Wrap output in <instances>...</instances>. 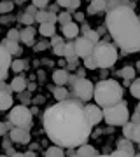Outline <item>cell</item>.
<instances>
[{
	"mask_svg": "<svg viewBox=\"0 0 140 157\" xmlns=\"http://www.w3.org/2000/svg\"><path fill=\"white\" fill-rule=\"evenodd\" d=\"M44 131L54 145L74 148L88 143L91 136V126L84 112L82 101L75 98L58 101L49 107L42 117Z\"/></svg>",
	"mask_w": 140,
	"mask_h": 157,
	"instance_id": "1",
	"label": "cell"
},
{
	"mask_svg": "<svg viewBox=\"0 0 140 157\" xmlns=\"http://www.w3.org/2000/svg\"><path fill=\"white\" fill-rule=\"evenodd\" d=\"M105 26L119 49L124 52H140V17L133 7L118 6L109 9L105 16Z\"/></svg>",
	"mask_w": 140,
	"mask_h": 157,
	"instance_id": "2",
	"label": "cell"
},
{
	"mask_svg": "<svg viewBox=\"0 0 140 157\" xmlns=\"http://www.w3.org/2000/svg\"><path fill=\"white\" fill-rule=\"evenodd\" d=\"M93 100L96 101L98 107H112L123 100V86L114 78H105L100 80L95 86L93 91Z\"/></svg>",
	"mask_w": 140,
	"mask_h": 157,
	"instance_id": "3",
	"label": "cell"
},
{
	"mask_svg": "<svg viewBox=\"0 0 140 157\" xmlns=\"http://www.w3.org/2000/svg\"><path fill=\"white\" fill-rule=\"evenodd\" d=\"M118 47L110 42H98L93 51V59L98 68H110L118 61Z\"/></svg>",
	"mask_w": 140,
	"mask_h": 157,
	"instance_id": "4",
	"label": "cell"
},
{
	"mask_svg": "<svg viewBox=\"0 0 140 157\" xmlns=\"http://www.w3.org/2000/svg\"><path fill=\"white\" fill-rule=\"evenodd\" d=\"M103 121L110 126H124L130 121V110L126 101H119L112 107L103 108Z\"/></svg>",
	"mask_w": 140,
	"mask_h": 157,
	"instance_id": "5",
	"label": "cell"
},
{
	"mask_svg": "<svg viewBox=\"0 0 140 157\" xmlns=\"http://www.w3.org/2000/svg\"><path fill=\"white\" fill-rule=\"evenodd\" d=\"M68 82L72 86V94L79 101H90L93 100V91L95 86L91 80L84 77H75V75H68Z\"/></svg>",
	"mask_w": 140,
	"mask_h": 157,
	"instance_id": "6",
	"label": "cell"
},
{
	"mask_svg": "<svg viewBox=\"0 0 140 157\" xmlns=\"http://www.w3.org/2000/svg\"><path fill=\"white\" fill-rule=\"evenodd\" d=\"M9 122L12 124V128H23L30 131V128H32V112L25 105H16L9 112Z\"/></svg>",
	"mask_w": 140,
	"mask_h": 157,
	"instance_id": "7",
	"label": "cell"
},
{
	"mask_svg": "<svg viewBox=\"0 0 140 157\" xmlns=\"http://www.w3.org/2000/svg\"><path fill=\"white\" fill-rule=\"evenodd\" d=\"M95 45L90 39H86V37H77V39L74 40V47H75V54L77 58L84 59V58H88L93 54V51H95Z\"/></svg>",
	"mask_w": 140,
	"mask_h": 157,
	"instance_id": "8",
	"label": "cell"
},
{
	"mask_svg": "<svg viewBox=\"0 0 140 157\" xmlns=\"http://www.w3.org/2000/svg\"><path fill=\"white\" fill-rule=\"evenodd\" d=\"M84 112L88 115V121H90L91 126H96V124H100L103 121V110L102 107H98L96 103H88V105H84Z\"/></svg>",
	"mask_w": 140,
	"mask_h": 157,
	"instance_id": "9",
	"label": "cell"
},
{
	"mask_svg": "<svg viewBox=\"0 0 140 157\" xmlns=\"http://www.w3.org/2000/svg\"><path fill=\"white\" fill-rule=\"evenodd\" d=\"M123 135L124 138L140 143V121H128L123 126Z\"/></svg>",
	"mask_w": 140,
	"mask_h": 157,
	"instance_id": "10",
	"label": "cell"
},
{
	"mask_svg": "<svg viewBox=\"0 0 140 157\" xmlns=\"http://www.w3.org/2000/svg\"><path fill=\"white\" fill-rule=\"evenodd\" d=\"M9 138L12 143H28L30 141V131L23 128H11Z\"/></svg>",
	"mask_w": 140,
	"mask_h": 157,
	"instance_id": "11",
	"label": "cell"
},
{
	"mask_svg": "<svg viewBox=\"0 0 140 157\" xmlns=\"http://www.w3.org/2000/svg\"><path fill=\"white\" fill-rule=\"evenodd\" d=\"M12 63V56L7 52V49L0 44V73H7L9 68H11Z\"/></svg>",
	"mask_w": 140,
	"mask_h": 157,
	"instance_id": "12",
	"label": "cell"
},
{
	"mask_svg": "<svg viewBox=\"0 0 140 157\" xmlns=\"http://www.w3.org/2000/svg\"><path fill=\"white\" fill-rule=\"evenodd\" d=\"M19 40L25 45H34L35 44V28L34 26H25L19 32Z\"/></svg>",
	"mask_w": 140,
	"mask_h": 157,
	"instance_id": "13",
	"label": "cell"
},
{
	"mask_svg": "<svg viewBox=\"0 0 140 157\" xmlns=\"http://www.w3.org/2000/svg\"><path fill=\"white\" fill-rule=\"evenodd\" d=\"M79 32H81V28H79L75 23H68V25H63V26H62L63 37L68 39V40H75L79 37Z\"/></svg>",
	"mask_w": 140,
	"mask_h": 157,
	"instance_id": "14",
	"label": "cell"
},
{
	"mask_svg": "<svg viewBox=\"0 0 140 157\" xmlns=\"http://www.w3.org/2000/svg\"><path fill=\"white\" fill-rule=\"evenodd\" d=\"M65 44H67V42H65V39H63V37H58V35H56V37H51V45H53V52H54L56 56H62L63 58V51H65Z\"/></svg>",
	"mask_w": 140,
	"mask_h": 157,
	"instance_id": "15",
	"label": "cell"
},
{
	"mask_svg": "<svg viewBox=\"0 0 140 157\" xmlns=\"http://www.w3.org/2000/svg\"><path fill=\"white\" fill-rule=\"evenodd\" d=\"M77 155L79 157H98L100 154H98V150H96L93 145H90V143H84V145H81L77 148Z\"/></svg>",
	"mask_w": 140,
	"mask_h": 157,
	"instance_id": "16",
	"label": "cell"
},
{
	"mask_svg": "<svg viewBox=\"0 0 140 157\" xmlns=\"http://www.w3.org/2000/svg\"><path fill=\"white\" fill-rule=\"evenodd\" d=\"M107 11V2L105 0H91L90 7H88V14H100Z\"/></svg>",
	"mask_w": 140,
	"mask_h": 157,
	"instance_id": "17",
	"label": "cell"
},
{
	"mask_svg": "<svg viewBox=\"0 0 140 157\" xmlns=\"http://www.w3.org/2000/svg\"><path fill=\"white\" fill-rule=\"evenodd\" d=\"M26 78L23 77V75H16V77L11 80V89L16 91V93H23V91L26 89Z\"/></svg>",
	"mask_w": 140,
	"mask_h": 157,
	"instance_id": "18",
	"label": "cell"
},
{
	"mask_svg": "<svg viewBox=\"0 0 140 157\" xmlns=\"http://www.w3.org/2000/svg\"><path fill=\"white\" fill-rule=\"evenodd\" d=\"M53 82H54L56 86H65L68 82V72L63 70V68L54 70V73H53Z\"/></svg>",
	"mask_w": 140,
	"mask_h": 157,
	"instance_id": "19",
	"label": "cell"
},
{
	"mask_svg": "<svg viewBox=\"0 0 140 157\" xmlns=\"http://www.w3.org/2000/svg\"><path fill=\"white\" fill-rule=\"evenodd\" d=\"M118 150H123L126 154H131L135 155V147H133V141L128 140V138H123V140L118 141Z\"/></svg>",
	"mask_w": 140,
	"mask_h": 157,
	"instance_id": "20",
	"label": "cell"
},
{
	"mask_svg": "<svg viewBox=\"0 0 140 157\" xmlns=\"http://www.w3.org/2000/svg\"><path fill=\"white\" fill-rule=\"evenodd\" d=\"M12 107V96L11 93H0V112H6Z\"/></svg>",
	"mask_w": 140,
	"mask_h": 157,
	"instance_id": "21",
	"label": "cell"
},
{
	"mask_svg": "<svg viewBox=\"0 0 140 157\" xmlns=\"http://www.w3.org/2000/svg\"><path fill=\"white\" fill-rule=\"evenodd\" d=\"M2 45L7 49V52L9 54H21V47H19V44L18 42H14V40H9V39H6L4 42H2Z\"/></svg>",
	"mask_w": 140,
	"mask_h": 157,
	"instance_id": "22",
	"label": "cell"
},
{
	"mask_svg": "<svg viewBox=\"0 0 140 157\" xmlns=\"http://www.w3.org/2000/svg\"><path fill=\"white\" fill-rule=\"evenodd\" d=\"M39 33L42 35V37H54L56 26L51 25V23H42V25L39 26Z\"/></svg>",
	"mask_w": 140,
	"mask_h": 157,
	"instance_id": "23",
	"label": "cell"
},
{
	"mask_svg": "<svg viewBox=\"0 0 140 157\" xmlns=\"http://www.w3.org/2000/svg\"><path fill=\"white\" fill-rule=\"evenodd\" d=\"M53 96L58 101H63V100H68L70 98V93L65 89V86H56L54 89H53Z\"/></svg>",
	"mask_w": 140,
	"mask_h": 157,
	"instance_id": "24",
	"label": "cell"
},
{
	"mask_svg": "<svg viewBox=\"0 0 140 157\" xmlns=\"http://www.w3.org/2000/svg\"><path fill=\"white\" fill-rule=\"evenodd\" d=\"M119 75L124 78V84L128 86L130 82H131V80L135 78V68H133V67H124V68H121Z\"/></svg>",
	"mask_w": 140,
	"mask_h": 157,
	"instance_id": "25",
	"label": "cell"
},
{
	"mask_svg": "<svg viewBox=\"0 0 140 157\" xmlns=\"http://www.w3.org/2000/svg\"><path fill=\"white\" fill-rule=\"evenodd\" d=\"M46 157H65V152H63V147L53 145L46 150Z\"/></svg>",
	"mask_w": 140,
	"mask_h": 157,
	"instance_id": "26",
	"label": "cell"
},
{
	"mask_svg": "<svg viewBox=\"0 0 140 157\" xmlns=\"http://www.w3.org/2000/svg\"><path fill=\"white\" fill-rule=\"evenodd\" d=\"M47 16H49V12L46 11V9H39V11L35 12V23H39V25L47 23Z\"/></svg>",
	"mask_w": 140,
	"mask_h": 157,
	"instance_id": "27",
	"label": "cell"
},
{
	"mask_svg": "<svg viewBox=\"0 0 140 157\" xmlns=\"http://www.w3.org/2000/svg\"><path fill=\"white\" fill-rule=\"evenodd\" d=\"M130 91H131L133 98L140 100V78H135L133 82H131V86H130Z\"/></svg>",
	"mask_w": 140,
	"mask_h": 157,
	"instance_id": "28",
	"label": "cell"
},
{
	"mask_svg": "<svg viewBox=\"0 0 140 157\" xmlns=\"http://www.w3.org/2000/svg\"><path fill=\"white\" fill-rule=\"evenodd\" d=\"M82 37L90 39L93 44H98V42H100V35H98V32H95V30H88V32H84Z\"/></svg>",
	"mask_w": 140,
	"mask_h": 157,
	"instance_id": "29",
	"label": "cell"
},
{
	"mask_svg": "<svg viewBox=\"0 0 140 157\" xmlns=\"http://www.w3.org/2000/svg\"><path fill=\"white\" fill-rule=\"evenodd\" d=\"M19 23H23L25 26H32V23H35V16L28 14V12H23L21 17H19Z\"/></svg>",
	"mask_w": 140,
	"mask_h": 157,
	"instance_id": "30",
	"label": "cell"
},
{
	"mask_svg": "<svg viewBox=\"0 0 140 157\" xmlns=\"http://www.w3.org/2000/svg\"><path fill=\"white\" fill-rule=\"evenodd\" d=\"M58 23H62V26H63V25L72 23V16H70V12L65 11V12H62V14H58Z\"/></svg>",
	"mask_w": 140,
	"mask_h": 157,
	"instance_id": "31",
	"label": "cell"
},
{
	"mask_svg": "<svg viewBox=\"0 0 140 157\" xmlns=\"http://www.w3.org/2000/svg\"><path fill=\"white\" fill-rule=\"evenodd\" d=\"M11 68H12V72H16V73L23 72V70H25V61H23V59H14V61L11 63Z\"/></svg>",
	"mask_w": 140,
	"mask_h": 157,
	"instance_id": "32",
	"label": "cell"
},
{
	"mask_svg": "<svg viewBox=\"0 0 140 157\" xmlns=\"http://www.w3.org/2000/svg\"><path fill=\"white\" fill-rule=\"evenodd\" d=\"M82 61H84V68H86V70H95V68H98L96 63H95V59H93V54L88 56V58H84Z\"/></svg>",
	"mask_w": 140,
	"mask_h": 157,
	"instance_id": "33",
	"label": "cell"
},
{
	"mask_svg": "<svg viewBox=\"0 0 140 157\" xmlns=\"http://www.w3.org/2000/svg\"><path fill=\"white\" fill-rule=\"evenodd\" d=\"M14 9V4L12 2H0V14H7Z\"/></svg>",
	"mask_w": 140,
	"mask_h": 157,
	"instance_id": "34",
	"label": "cell"
},
{
	"mask_svg": "<svg viewBox=\"0 0 140 157\" xmlns=\"http://www.w3.org/2000/svg\"><path fill=\"white\" fill-rule=\"evenodd\" d=\"M32 6H35L37 9H46L49 6V0H32Z\"/></svg>",
	"mask_w": 140,
	"mask_h": 157,
	"instance_id": "35",
	"label": "cell"
},
{
	"mask_svg": "<svg viewBox=\"0 0 140 157\" xmlns=\"http://www.w3.org/2000/svg\"><path fill=\"white\" fill-rule=\"evenodd\" d=\"M7 39H9V40H14V42H18V40H19V32H18L16 28L9 30V32H7Z\"/></svg>",
	"mask_w": 140,
	"mask_h": 157,
	"instance_id": "36",
	"label": "cell"
},
{
	"mask_svg": "<svg viewBox=\"0 0 140 157\" xmlns=\"http://www.w3.org/2000/svg\"><path fill=\"white\" fill-rule=\"evenodd\" d=\"M11 128H12V124H11V122H9V124H4V122H0V136L7 135V133L11 131Z\"/></svg>",
	"mask_w": 140,
	"mask_h": 157,
	"instance_id": "37",
	"label": "cell"
},
{
	"mask_svg": "<svg viewBox=\"0 0 140 157\" xmlns=\"http://www.w3.org/2000/svg\"><path fill=\"white\" fill-rule=\"evenodd\" d=\"M11 84L7 86L6 84V80H0V93H11Z\"/></svg>",
	"mask_w": 140,
	"mask_h": 157,
	"instance_id": "38",
	"label": "cell"
},
{
	"mask_svg": "<svg viewBox=\"0 0 140 157\" xmlns=\"http://www.w3.org/2000/svg\"><path fill=\"white\" fill-rule=\"evenodd\" d=\"M81 6V0H70V7H68V12L74 11V9H79Z\"/></svg>",
	"mask_w": 140,
	"mask_h": 157,
	"instance_id": "39",
	"label": "cell"
},
{
	"mask_svg": "<svg viewBox=\"0 0 140 157\" xmlns=\"http://www.w3.org/2000/svg\"><path fill=\"white\" fill-rule=\"evenodd\" d=\"M47 12H49V11H47ZM47 23H51V25L58 23V16H56L54 12H49V16H47Z\"/></svg>",
	"mask_w": 140,
	"mask_h": 157,
	"instance_id": "40",
	"label": "cell"
},
{
	"mask_svg": "<svg viewBox=\"0 0 140 157\" xmlns=\"http://www.w3.org/2000/svg\"><path fill=\"white\" fill-rule=\"evenodd\" d=\"M56 4L60 7H65V9H68L70 7V0H56Z\"/></svg>",
	"mask_w": 140,
	"mask_h": 157,
	"instance_id": "41",
	"label": "cell"
},
{
	"mask_svg": "<svg viewBox=\"0 0 140 157\" xmlns=\"http://www.w3.org/2000/svg\"><path fill=\"white\" fill-rule=\"evenodd\" d=\"M46 47H47V44H44V42H42V44H37V45H35V49H37V51H42V49H46Z\"/></svg>",
	"mask_w": 140,
	"mask_h": 157,
	"instance_id": "42",
	"label": "cell"
},
{
	"mask_svg": "<svg viewBox=\"0 0 140 157\" xmlns=\"http://www.w3.org/2000/svg\"><path fill=\"white\" fill-rule=\"evenodd\" d=\"M75 19H77V21H84V14L82 12H77V14H75Z\"/></svg>",
	"mask_w": 140,
	"mask_h": 157,
	"instance_id": "43",
	"label": "cell"
},
{
	"mask_svg": "<svg viewBox=\"0 0 140 157\" xmlns=\"http://www.w3.org/2000/svg\"><path fill=\"white\" fill-rule=\"evenodd\" d=\"M88 30H90L88 25H82V26H81V32H82V33H84V32H88Z\"/></svg>",
	"mask_w": 140,
	"mask_h": 157,
	"instance_id": "44",
	"label": "cell"
},
{
	"mask_svg": "<svg viewBox=\"0 0 140 157\" xmlns=\"http://www.w3.org/2000/svg\"><path fill=\"white\" fill-rule=\"evenodd\" d=\"M11 157H26V155H25V154H16V152H14Z\"/></svg>",
	"mask_w": 140,
	"mask_h": 157,
	"instance_id": "45",
	"label": "cell"
},
{
	"mask_svg": "<svg viewBox=\"0 0 140 157\" xmlns=\"http://www.w3.org/2000/svg\"><path fill=\"white\" fill-rule=\"evenodd\" d=\"M98 157H112V155H110V154H109V155H98Z\"/></svg>",
	"mask_w": 140,
	"mask_h": 157,
	"instance_id": "46",
	"label": "cell"
},
{
	"mask_svg": "<svg viewBox=\"0 0 140 157\" xmlns=\"http://www.w3.org/2000/svg\"><path fill=\"white\" fill-rule=\"evenodd\" d=\"M70 157H79V155H77V154H74V155H70Z\"/></svg>",
	"mask_w": 140,
	"mask_h": 157,
	"instance_id": "47",
	"label": "cell"
},
{
	"mask_svg": "<svg viewBox=\"0 0 140 157\" xmlns=\"http://www.w3.org/2000/svg\"><path fill=\"white\" fill-rule=\"evenodd\" d=\"M137 67H138V68H140V61H138V63H137Z\"/></svg>",
	"mask_w": 140,
	"mask_h": 157,
	"instance_id": "48",
	"label": "cell"
},
{
	"mask_svg": "<svg viewBox=\"0 0 140 157\" xmlns=\"http://www.w3.org/2000/svg\"><path fill=\"white\" fill-rule=\"evenodd\" d=\"M0 157H9V155H0Z\"/></svg>",
	"mask_w": 140,
	"mask_h": 157,
	"instance_id": "49",
	"label": "cell"
},
{
	"mask_svg": "<svg viewBox=\"0 0 140 157\" xmlns=\"http://www.w3.org/2000/svg\"><path fill=\"white\" fill-rule=\"evenodd\" d=\"M19 2H26V0H19Z\"/></svg>",
	"mask_w": 140,
	"mask_h": 157,
	"instance_id": "50",
	"label": "cell"
},
{
	"mask_svg": "<svg viewBox=\"0 0 140 157\" xmlns=\"http://www.w3.org/2000/svg\"><path fill=\"white\" fill-rule=\"evenodd\" d=\"M135 157H140V154H138V155H135Z\"/></svg>",
	"mask_w": 140,
	"mask_h": 157,
	"instance_id": "51",
	"label": "cell"
},
{
	"mask_svg": "<svg viewBox=\"0 0 140 157\" xmlns=\"http://www.w3.org/2000/svg\"><path fill=\"white\" fill-rule=\"evenodd\" d=\"M138 108H140V103H138Z\"/></svg>",
	"mask_w": 140,
	"mask_h": 157,
	"instance_id": "52",
	"label": "cell"
},
{
	"mask_svg": "<svg viewBox=\"0 0 140 157\" xmlns=\"http://www.w3.org/2000/svg\"><path fill=\"white\" fill-rule=\"evenodd\" d=\"M138 145H140V143H138Z\"/></svg>",
	"mask_w": 140,
	"mask_h": 157,
	"instance_id": "53",
	"label": "cell"
}]
</instances>
